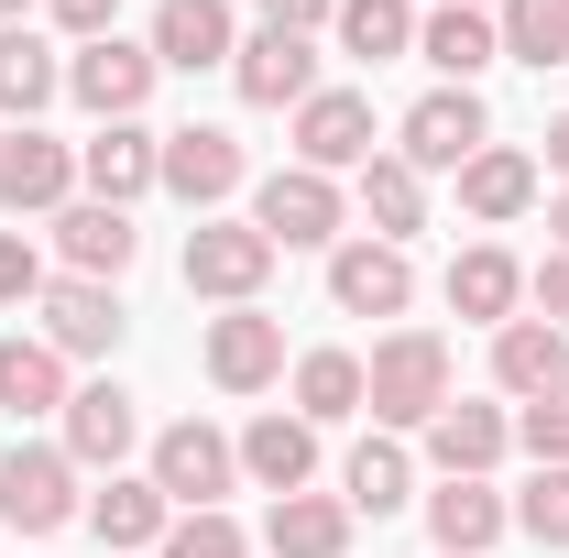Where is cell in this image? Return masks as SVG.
I'll use <instances>...</instances> for the list:
<instances>
[{"mask_svg":"<svg viewBox=\"0 0 569 558\" xmlns=\"http://www.w3.org/2000/svg\"><path fill=\"white\" fill-rule=\"evenodd\" d=\"M67 198H77V142L11 121V132H0V209L11 219H56Z\"/></svg>","mask_w":569,"mask_h":558,"instance_id":"cell-9","label":"cell"},{"mask_svg":"<svg viewBox=\"0 0 569 558\" xmlns=\"http://www.w3.org/2000/svg\"><path fill=\"white\" fill-rule=\"evenodd\" d=\"M482 142H493V110H482V88H427L417 110H406V142H395V153H406L417 176H460Z\"/></svg>","mask_w":569,"mask_h":558,"instance_id":"cell-7","label":"cell"},{"mask_svg":"<svg viewBox=\"0 0 569 558\" xmlns=\"http://www.w3.org/2000/svg\"><path fill=\"white\" fill-rule=\"evenodd\" d=\"M296 417L307 427L361 417V350H307V361H296Z\"/></svg>","mask_w":569,"mask_h":558,"instance_id":"cell-33","label":"cell"},{"mask_svg":"<svg viewBox=\"0 0 569 558\" xmlns=\"http://www.w3.org/2000/svg\"><path fill=\"white\" fill-rule=\"evenodd\" d=\"M88 526H99V548H164V526H176V504L153 492V471H110V492H88Z\"/></svg>","mask_w":569,"mask_h":558,"instance_id":"cell-27","label":"cell"},{"mask_svg":"<svg viewBox=\"0 0 569 558\" xmlns=\"http://www.w3.org/2000/svg\"><path fill=\"white\" fill-rule=\"evenodd\" d=\"M263 548L274 558H351V504L340 492H274Z\"/></svg>","mask_w":569,"mask_h":558,"instance_id":"cell-23","label":"cell"},{"mask_svg":"<svg viewBox=\"0 0 569 558\" xmlns=\"http://www.w3.org/2000/svg\"><path fill=\"white\" fill-rule=\"evenodd\" d=\"M230 88H241L252 110H307V99H318V44H307V33H252V44L230 56Z\"/></svg>","mask_w":569,"mask_h":558,"instance_id":"cell-16","label":"cell"},{"mask_svg":"<svg viewBox=\"0 0 569 558\" xmlns=\"http://www.w3.org/2000/svg\"><path fill=\"white\" fill-rule=\"evenodd\" d=\"M417 56L438 67V88H471V77L503 56V33H493V11H460V0H438L417 22Z\"/></svg>","mask_w":569,"mask_h":558,"instance_id":"cell-21","label":"cell"},{"mask_svg":"<svg viewBox=\"0 0 569 558\" xmlns=\"http://www.w3.org/2000/svg\"><path fill=\"white\" fill-rule=\"evenodd\" d=\"M67 350H44V340H22V329H11V340H0V406H11V417H67Z\"/></svg>","mask_w":569,"mask_h":558,"instance_id":"cell-28","label":"cell"},{"mask_svg":"<svg viewBox=\"0 0 569 558\" xmlns=\"http://www.w3.org/2000/svg\"><path fill=\"white\" fill-rule=\"evenodd\" d=\"M515 526H526L537 548H569V460H559V471H537V482L515 492Z\"/></svg>","mask_w":569,"mask_h":558,"instance_id":"cell-35","label":"cell"},{"mask_svg":"<svg viewBox=\"0 0 569 558\" xmlns=\"http://www.w3.org/2000/svg\"><path fill=\"white\" fill-rule=\"evenodd\" d=\"M22 11H33V0H0V22H22Z\"/></svg>","mask_w":569,"mask_h":558,"instance_id":"cell-44","label":"cell"},{"mask_svg":"<svg viewBox=\"0 0 569 558\" xmlns=\"http://www.w3.org/2000/svg\"><path fill=\"white\" fill-rule=\"evenodd\" d=\"M493 33H503L515 67H559V56H569V0H503Z\"/></svg>","mask_w":569,"mask_h":558,"instance_id":"cell-34","label":"cell"},{"mask_svg":"<svg viewBox=\"0 0 569 558\" xmlns=\"http://www.w3.org/2000/svg\"><path fill=\"white\" fill-rule=\"evenodd\" d=\"M449 307H460L471 329H503V318L526 307V263H515L503 241H471V252L449 263Z\"/></svg>","mask_w":569,"mask_h":558,"instance_id":"cell-25","label":"cell"},{"mask_svg":"<svg viewBox=\"0 0 569 558\" xmlns=\"http://www.w3.org/2000/svg\"><path fill=\"white\" fill-rule=\"evenodd\" d=\"M142 44H153V67L198 77V67H230V56H241V22H230V0H164Z\"/></svg>","mask_w":569,"mask_h":558,"instance_id":"cell-20","label":"cell"},{"mask_svg":"<svg viewBox=\"0 0 569 558\" xmlns=\"http://www.w3.org/2000/svg\"><path fill=\"white\" fill-rule=\"evenodd\" d=\"M460 11H482V0H460Z\"/></svg>","mask_w":569,"mask_h":558,"instance_id":"cell-45","label":"cell"},{"mask_svg":"<svg viewBox=\"0 0 569 558\" xmlns=\"http://www.w3.org/2000/svg\"><path fill=\"white\" fill-rule=\"evenodd\" d=\"M361 406H372V427H427L449 406V340L438 329H395L361 361Z\"/></svg>","mask_w":569,"mask_h":558,"instance_id":"cell-1","label":"cell"},{"mask_svg":"<svg viewBox=\"0 0 569 558\" xmlns=\"http://www.w3.org/2000/svg\"><path fill=\"white\" fill-rule=\"evenodd\" d=\"M274 275V241L252 219H198L187 230V296H219V307H252Z\"/></svg>","mask_w":569,"mask_h":558,"instance_id":"cell-6","label":"cell"},{"mask_svg":"<svg viewBox=\"0 0 569 558\" xmlns=\"http://www.w3.org/2000/svg\"><path fill=\"white\" fill-rule=\"evenodd\" d=\"M56 88H67L56 44H44L33 22H0V110H11V121H33V110H44Z\"/></svg>","mask_w":569,"mask_h":558,"instance_id":"cell-29","label":"cell"},{"mask_svg":"<svg viewBox=\"0 0 569 558\" xmlns=\"http://www.w3.org/2000/svg\"><path fill=\"white\" fill-rule=\"evenodd\" d=\"M460 209L482 219V230L526 219V209H537V153H515V142H482V153L460 165Z\"/></svg>","mask_w":569,"mask_h":558,"instance_id":"cell-22","label":"cell"},{"mask_svg":"<svg viewBox=\"0 0 569 558\" xmlns=\"http://www.w3.org/2000/svg\"><path fill=\"white\" fill-rule=\"evenodd\" d=\"M153 44H132V33H99V44H77L67 56V99L77 110H99V121H142V99H153Z\"/></svg>","mask_w":569,"mask_h":558,"instance_id":"cell-8","label":"cell"},{"mask_svg":"<svg viewBox=\"0 0 569 558\" xmlns=\"http://www.w3.org/2000/svg\"><path fill=\"white\" fill-rule=\"evenodd\" d=\"M515 438L537 449V471H559V460H569V383H548V395H526V417H515Z\"/></svg>","mask_w":569,"mask_h":558,"instance_id":"cell-37","label":"cell"},{"mask_svg":"<svg viewBox=\"0 0 569 558\" xmlns=\"http://www.w3.org/2000/svg\"><path fill=\"white\" fill-rule=\"evenodd\" d=\"M493 383L526 406V395H548V383H569V329H548V318H503L493 329Z\"/></svg>","mask_w":569,"mask_h":558,"instance_id":"cell-26","label":"cell"},{"mask_svg":"<svg viewBox=\"0 0 569 558\" xmlns=\"http://www.w3.org/2000/svg\"><path fill=\"white\" fill-rule=\"evenodd\" d=\"M515 526V504H503L493 482H438L427 492V537H438V558H482Z\"/></svg>","mask_w":569,"mask_h":558,"instance_id":"cell-24","label":"cell"},{"mask_svg":"<svg viewBox=\"0 0 569 558\" xmlns=\"http://www.w3.org/2000/svg\"><path fill=\"white\" fill-rule=\"evenodd\" d=\"M33 307H44V329H33V340L67 350V361H110L121 329H132V318H121V285H88V275H56Z\"/></svg>","mask_w":569,"mask_h":558,"instance_id":"cell-10","label":"cell"},{"mask_svg":"<svg viewBox=\"0 0 569 558\" xmlns=\"http://www.w3.org/2000/svg\"><path fill=\"white\" fill-rule=\"evenodd\" d=\"M548 230H559V241H548V252H569V187H559V198H548Z\"/></svg>","mask_w":569,"mask_h":558,"instance_id":"cell-43","label":"cell"},{"mask_svg":"<svg viewBox=\"0 0 569 558\" xmlns=\"http://www.w3.org/2000/svg\"><path fill=\"white\" fill-rule=\"evenodd\" d=\"M153 165H164V132H142V121H99V132L77 142V187L110 198V209H132L142 187H153Z\"/></svg>","mask_w":569,"mask_h":558,"instance_id":"cell-15","label":"cell"},{"mask_svg":"<svg viewBox=\"0 0 569 558\" xmlns=\"http://www.w3.org/2000/svg\"><path fill=\"white\" fill-rule=\"evenodd\" d=\"M340 219H351V198H340V176H318V165H274V176L252 187V230H263L274 252H340Z\"/></svg>","mask_w":569,"mask_h":558,"instance_id":"cell-2","label":"cell"},{"mask_svg":"<svg viewBox=\"0 0 569 558\" xmlns=\"http://www.w3.org/2000/svg\"><path fill=\"white\" fill-rule=\"evenodd\" d=\"M132 438H142V417H132L121 383H77V395H67V438H56V449H67L77 471H121Z\"/></svg>","mask_w":569,"mask_h":558,"instance_id":"cell-18","label":"cell"},{"mask_svg":"<svg viewBox=\"0 0 569 558\" xmlns=\"http://www.w3.org/2000/svg\"><path fill=\"white\" fill-rule=\"evenodd\" d=\"M503 449H515V417H503V406H460V395H449V406L427 417V460H438V482H493Z\"/></svg>","mask_w":569,"mask_h":558,"instance_id":"cell-14","label":"cell"},{"mask_svg":"<svg viewBox=\"0 0 569 558\" xmlns=\"http://www.w3.org/2000/svg\"><path fill=\"white\" fill-rule=\"evenodd\" d=\"M361 219H372V241L427 230V176L406 165V153H372V165H361Z\"/></svg>","mask_w":569,"mask_h":558,"instance_id":"cell-30","label":"cell"},{"mask_svg":"<svg viewBox=\"0 0 569 558\" xmlns=\"http://www.w3.org/2000/svg\"><path fill=\"white\" fill-rule=\"evenodd\" d=\"M329 307H340V318H406V307H417L406 241H340V252H329Z\"/></svg>","mask_w":569,"mask_h":558,"instance_id":"cell-11","label":"cell"},{"mask_svg":"<svg viewBox=\"0 0 569 558\" xmlns=\"http://www.w3.org/2000/svg\"><path fill=\"white\" fill-rule=\"evenodd\" d=\"M77 515H88V492H77L67 449H11L0 460V537H56Z\"/></svg>","mask_w":569,"mask_h":558,"instance_id":"cell-3","label":"cell"},{"mask_svg":"<svg viewBox=\"0 0 569 558\" xmlns=\"http://www.w3.org/2000/svg\"><path fill=\"white\" fill-rule=\"evenodd\" d=\"M230 482H241V449H230L209 417H176L164 438H153V492H164L176 515H209Z\"/></svg>","mask_w":569,"mask_h":558,"instance_id":"cell-5","label":"cell"},{"mask_svg":"<svg viewBox=\"0 0 569 558\" xmlns=\"http://www.w3.org/2000/svg\"><path fill=\"white\" fill-rule=\"evenodd\" d=\"M132 252H142L132 209H110V198H67V209H56V263H67V275L121 285V275H132Z\"/></svg>","mask_w":569,"mask_h":558,"instance_id":"cell-12","label":"cell"},{"mask_svg":"<svg viewBox=\"0 0 569 558\" xmlns=\"http://www.w3.org/2000/svg\"><path fill=\"white\" fill-rule=\"evenodd\" d=\"M153 558H252V537H241V526H230V515L209 504V515H176Z\"/></svg>","mask_w":569,"mask_h":558,"instance_id":"cell-36","label":"cell"},{"mask_svg":"<svg viewBox=\"0 0 569 558\" xmlns=\"http://www.w3.org/2000/svg\"><path fill=\"white\" fill-rule=\"evenodd\" d=\"M296 165L361 176V165H372V99H361V88H318V99L296 110Z\"/></svg>","mask_w":569,"mask_h":558,"instance_id":"cell-13","label":"cell"},{"mask_svg":"<svg viewBox=\"0 0 569 558\" xmlns=\"http://www.w3.org/2000/svg\"><path fill=\"white\" fill-rule=\"evenodd\" d=\"M263 11V33H318V22H340V0H252Z\"/></svg>","mask_w":569,"mask_h":558,"instance_id":"cell-40","label":"cell"},{"mask_svg":"<svg viewBox=\"0 0 569 558\" xmlns=\"http://www.w3.org/2000/svg\"><path fill=\"white\" fill-rule=\"evenodd\" d=\"M526 307H537L548 329H569V252H548V263L526 275Z\"/></svg>","mask_w":569,"mask_h":558,"instance_id":"cell-39","label":"cell"},{"mask_svg":"<svg viewBox=\"0 0 569 558\" xmlns=\"http://www.w3.org/2000/svg\"><path fill=\"white\" fill-rule=\"evenodd\" d=\"M340 56H361V67H395V56H417V11L406 0H340Z\"/></svg>","mask_w":569,"mask_h":558,"instance_id":"cell-32","label":"cell"},{"mask_svg":"<svg viewBox=\"0 0 569 558\" xmlns=\"http://www.w3.org/2000/svg\"><path fill=\"white\" fill-rule=\"evenodd\" d=\"M274 372H284V318H263V307L209 318V383L219 395H263Z\"/></svg>","mask_w":569,"mask_h":558,"instance_id":"cell-17","label":"cell"},{"mask_svg":"<svg viewBox=\"0 0 569 558\" xmlns=\"http://www.w3.org/2000/svg\"><path fill=\"white\" fill-rule=\"evenodd\" d=\"M230 449H241V482H263V492H307V482H318V427L284 417V406H263Z\"/></svg>","mask_w":569,"mask_h":558,"instance_id":"cell-19","label":"cell"},{"mask_svg":"<svg viewBox=\"0 0 569 558\" xmlns=\"http://www.w3.org/2000/svg\"><path fill=\"white\" fill-rule=\"evenodd\" d=\"M548 176H559V187H569V110H559V121H548Z\"/></svg>","mask_w":569,"mask_h":558,"instance_id":"cell-42","label":"cell"},{"mask_svg":"<svg viewBox=\"0 0 569 558\" xmlns=\"http://www.w3.org/2000/svg\"><path fill=\"white\" fill-rule=\"evenodd\" d=\"M406 492H417V460H406L395 438H361L351 460H340V504H351V515H372V526H383Z\"/></svg>","mask_w":569,"mask_h":558,"instance_id":"cell-31","label":"cell"},{"mask_svg":"<svg viewBox=\"0 0 569 558\" xmlns=\"http://www.w3.org/2000/svg\"><path fill=\"white\" fill-rule=\"evenodd\" d=\"M44 11H56V22H67L77 44H99V33H110V22H121V0H44Z\"/></svg>","mask_w":569,"mask_h":558,"instance_id":"cell-41","label":"cell"},{"mask_svg":"<svg viewBox=\"0 0 569 558\" xmlns=\"http://www.w3.org/2000/svg\"><path fill=\"white\" fill-rule=\"evenodd\" d=\"M153 187H164V198H187L198 219H219L241 187H252V165H241V142L219 132V121H187V132H164V165H153Z\"/></svg>","mask_w":569,"mask_h":558,"instance_id":"cell-4","label":"cell"},{"mask_svg":"<svg viewBox=\"0 0 569 558\" xmlns=\"http://www.w3.org/2000/svg\"><path fill=\"white\" fill-rule=\"evenodd\" d=\"M44 252H33V241H22V230H0V307H33V296H44Z\"/></svg>","mask_w":569,"mask_h":558,"instance_id":"cell-38","label":"cell"}]
</instances>
